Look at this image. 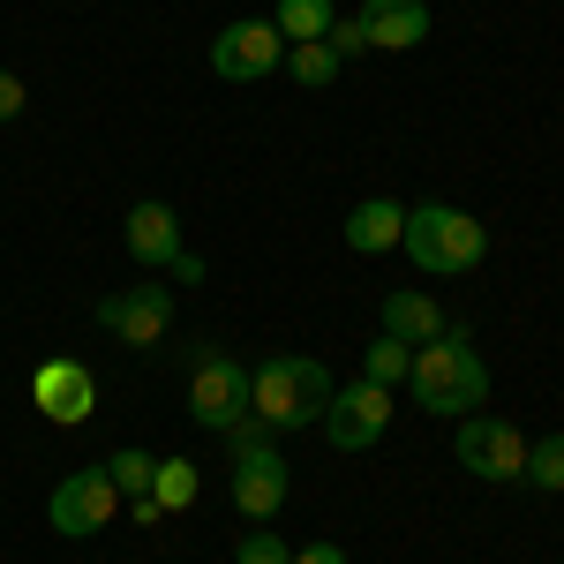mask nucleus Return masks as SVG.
I'll return each instance as SVG.
<instances>
[{
  "label": "nucleus",
  "mask_w": 564,
  "mask_h": 564,
  "mask_svg": "<svg viewBox=\"0 0 564 564\" xmlns=\"http://www.w3.org/2000/svg\"><path fill=\"white\" fill-rule=\"evenodd\" d=\"M391 430V384H347V391H332V406H324V436L339 444V452H369L377 436Z\"/></svg>",
  "instance_id": "obj_8"
},
{
  "label": "nucleus",
  "mask_w": 564,
  "mask_h": 564,
  "mask_svg": "<svg viewBox=\"0 0 564 564\" xmlns=\"http://www.w3.org/2000/svg\"><path fill=\"white\" fill-rule=\"evenodd\" d=\"M399 249L422 263V271H436V279H467L489 257V226L475 212H452V204H422V212H406Z\"/></svg>",
  "instance_id": "obj_3"
},
{
  "label": "nucleus",
  "mask_w": 564,
  "mask_h": 564,
  "mask_svg": "<svg viewBox=\"0 0 564 564\" xmlns=\"http://www.w3.org/2000/svg\"><path fill=\"white\" fill-rule=\"evenodd\" d=\"M324 45H332V53H339V61H354V53H361V23H354V15H339V23H332V31H324Z\"/></svg>",
  "instance_id": "obj_25"
},
{
  "label": "nucleus",
  "mask_w": 564,
  "mask_h": 564,
  "mask_svg": "<svg viewBox=\"0 0 564 564\" xmlns=\"http://www.w3.org/2000/svg\"><path fill=\"white\" fill-rule=\"evenodd\" d=\"M196 489H204V481H196L188 459H159V475H151V505H159V512H188Z\"/></svg>",
  "instance_id": "obj_18"
},
{
  "label": "nucleus",
  "mask_w": 564,
  "mask_h": 564,
  "mask_svg": "<svg viewBox=\"0 0 564 564\" xmlns=\"http://www.w3.org/2000/svg\"><path fill=\"white\" fill-rule=\"evenodd\" d=\"M286 61V39H279V23L271 15H241V23H226L212 39V68L226 76V84H257V76H271Z\"/></svg>",
  "instance_id": "obj_6"
},
{
  "label": "nucleus",
  "mask_w": 564,
  "mask_h": 564,
  "mask_svg": "<svg viewBox=\"0 0 564 564\" xmlns=\"http://www.w3.org/2000/svg\"><path fill=\"white\" fill-rule=\"evenodd\" d=\"M23 106H31V90L15 68H0V121H23Z\"/></svg>",
  "instance_id": "obj_24"
},
{
  "label": "nucleus",
  "mask_w": 564,
  "mask_h": 564,
  "mask_svg": "<svg viewBox=\"0 0 564 564\" xmlns=\"http://www.w3.org/2000/svg\"><path fill=\"white\" fill-rule=\"evenodd\" d=\"M121 241H129L135 263H174L181 257V218L166 212V204H135V212L121 218Z\"/></svg>",
  "instance_id": "obj_13"
},
{
  "label": "nucleus",
  "mask_w": 564,
  "mask_h": 564,
  "mask_svg": "<svg viewBox=\"0 0 564 564\" xmlns=\"http://www.w3.org/2000/svg\"><path fill=\"white\" fill-rule=\"evenodd\" d=\"M234 512L241 520H279L286 512V459H279V444L234 459Z\"/></svg>",
  "instance_id": "obj_11"
},
{
  "label": "nucleus",
  "mask_w": 564,
  "mask_h": 564,
  "mask_svg": "<svg viewBox=\"0 0 564 564\" xmlns=\"http://www.w3.org/2000/svg\"><path fill=\"white\" fill-rule=\"evenodd\" d=\"M459 467L481 481H520L527 475V436L497 414H459Z\"/></svg>",
  "instance_id": "obj_7"
},
{
  "label": "nucleus",
  "mask_w": 564,
  "mask_h": 564,
  "mask_svg": "<svg viewBox=\"0 0 564 564\" xmlns=\"http://www.w3.org/2000/svg\"><path fill=\"white\" fill-rule=\"evenodd\" d=\"M188 414H196V430H218V436L249 414V369L234 354H218L212 339L188 347Z\"/></svg>",
  "instance_id": "obj_4"
},
{
  "label": "nucleus",
  "mask_w": 564,
  "mask_h": 564,
  "mask_svg": "<svg viewBox=\"0 0 564 564\" xmlns=\"http://www.w3.org/2000/svg\"><path fill=\"white\" fill-rule=\"evenodd\" d=\"M286 564H347V550H339V542H308V550H294Z\"/></svg>",
  "instance_id": "obj_26"
},
{
  "label": "nucleus",
  "mask_w": 564,
  "mask_h": 564,
  "mask_svg": "<svg viewBox=\"0 0 564 564\" xmlns=\"http://www.w3.org/2000/svg\"><path fill=\"white\" fill-rule=\"evenodd\" d=\"M31 399H39L45 422H61V430H76L98 414V384H90L84 361H45L39 377H31Z\"/></svg>",
  "instance_id": "obj_10"
},
{
  "label": "nucleus",
  "mask_w": 564,
  "mask_h": 564,
  "mask_svg": "<svg viewBox=\"0 0 564 564\" xmlns=\"http://www.w3.org/2000/svg\"><path fill=\"white\" fill-rule=\"evenodd\" d=\"M234 557H241V564H286V557H294V550H286V542H279L271 527H249V534L234 542Z\"/></svg>",
  "instance_id": "obj_23"
},
{
  "label": "nucleus",
  "mask_w": 564,
  "mask_h": 564,
  "mask_svg": "<svg viewBox=\"0 0 564 564\" xmlns=\"http://www.w3.org/2000/svg\"><path fill=\"white\" fill-rule=\"evenodd\" d=\"M406 369H414V347H406V339H391V332L361 354V377H369V384H406Z\"/></svg>",
  "instance_id": "obj_20"
},
{
  "label": "nucleus",
  "mask_w": 564,
  "mask_h": 564,
  "mask_svg": "<svg viewBox=\"0 0 564 564\" xmlns=\"http://www.w3.org/2000/svg\"><path fill=\"white\" fill-rule=\"evenodd\" d=\"M384 332L406 339V347H430L436 332H444V308L430 294H414V286H399V294H384Z\"/></svg>",
  "instance_id": "obj_15"
},
{
  "label": "nucleus",
  "mask_w": 564,
  "mask_h": 564,
  "mask_svg": "<svg viewBox=\"0 0 564 564\" xmlns=\"http://www.w3.org/2000/svg\"><path fill=\"white\" fill-rule=\"evenodd\" d=\"M113 512H121V489H113L106 467H76V475L45 497V520L61 527L68 542H90L98 527H113Z\"/></svg>",
  "instance_id": "obj_5"
},
{
  "label": "nucleus",
  "mask_w": 564,
  "mask_h": 564,
  "mask_svg": "<svg viewBox=\"0 0 564 564\" xmlns=\"http://www.w3.org/2000/svg\"><path fill=\"white\" fill-rule=\"evenodd\" d=\"M106 475H113V489H121V497H151L159 459H151V452H113V459H106Z\"/></svg>",
  "instance_id": "obj_21"
},
{
  "label": "nucleus",
  "mask_w": 564,
  "mask_h": 564,
  "mask_svg": "<svg viewBox=\"0 0 564 564\" xmlns=\"http://www.w3.org/2000/svg\"><path fill=\"white\" fill-rule=\"evenodd\" d=\"M98 324L121 332V347H159L174 324V286H121L98 302Z\"/></svg>",
  "instance_id": "obj_9"
},
{
  "label": "nucleus",
  "mask_w": 564,
  "mask_h": 564,
  "mask_svg": "<svg viewBox=\"0 0 564 564\" xmlns=\"http://www.w3.org/2000/svg\"><path fill=\"white\" fill-rule=\"evenodd\" d=\"M324 406H332V377H324V361H308V354H271V361L249 369V414L271 422V430L324 422Z\"/></svg>",
  "instance_id": "obj_2"
},
{
  "label": "nucleus",
  "mask_w": 564,
  "mask_h": 564,
  "mask_svg": "<svg viewBox=\"0 0 564 564\" xmlns=\"http://www.w3.org/2000/svg\"><path fill=\"white\" fill-rule=\"evenodd\" d=\"M399 234H406V212H399L391 196L354 204V218H347V249L354 257H384V249H399Z\"/></svg>",
  "instance_id": "obj_14"
},
{
  "label": "nucleus",
  "mask_w": 564,
  "mask_h": 564,
  "mask_svg": "<svg viewBox=\"0 0 564 564\" xmlns=\"http://www.w3.org/2000/svg\"><path fill=\"white\" fill-rule=\"evenodd\" d=\"M527 489H542V497H564V430L542 436V444H527Z\"/></svg>",
  "instance_id": "obj_19"
},
{
  "label": "nucleus",
  "mask_w": 564,
  "mask_h": 564,
  "mask_svg": "<svg viewBox=\"0 0 564 564\" xmlns=\"http://www.w3.org/2000/svg\"><path fill=\"white\" fill-rule=\"evenodd\" d=\"M271 23H279V39H286V45H308V39H324V31L339 23V8H332V0H279Z\"/></svg>",
  "instance_id": "obj_16"
},
{
  "label": "nucleus",
  "mask_w": 564,
  "mask_h": 564,
  "mask_svg": "<svg viewBox=\"0 0 564 564\" xmlns=\"http://www.w3.org/2000/svg\"><path fill=\"white\" fill-rule=\"evenodd\" d=\"M406 384L414 399L430 406V414H481V399H489V361L475 354V339L459 332V324H444L430 347H414V369H406Z\"/></svg>",
  "instance_id": "obj_1"
},
{
  "label": "nucleus",
  "mask_w": 564,
  "mask_h": 564,
  "mask_svg": "<svg viewBox=\"0 0 564 564\" xmlns=\"http://www.w3.org/2000/svg\"><path fill=\"white\" fill-rule=\"evenodd\" d=\"M271 422H257V414H241L234 430H226V459H249V452H271Z\"/></svg>",
  "instance_id": "obj_22"
},
{
  "label": "nucleus",
  "mask_w": 564,
  "mask_h": 564,
  "mask_svg": "<svg viewBox=\"0 0 564 564\" xmlns=\"http://www.w3.org/2000/svg\"><path fill=\"white\" fill-rule=\"evenodd\" d=\"M361 39L377 45V53H406V45L430 39V8L422 0H361Z\"/></svg>",
  "instance_id": "obj_12"
},
{
  "label": "nucleus",
  "mask_w": 564,
  "mask_h": 564,
  "mask_svg": "<svg viewBox=\"0 0 564 564\" xmlns=\"http://www.w3.org/2000/svg\"><path fill=\"white\" fill-rule=\"evenodd\" d=\"M279 68H286L302 90H324L332 76H339V53H332L324 39H308V45H286V61H279Z\"/></svg>",
  "instance_id": "obj_17"
}]
</instances>
